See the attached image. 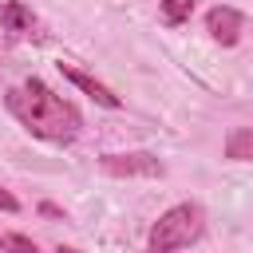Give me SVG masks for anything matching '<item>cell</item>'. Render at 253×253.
Wrapping results in <instances>:
<instances>
[{"label": "cell", "mask_w": 253, "mask_h": 253, "mask_svg": "<svg viewBox=\"0 0 253 253\" xmlns=\"http://www.w3.org/2000/svg\"><path fill=\"white\" fill-rule=\"evenodd\" d=\"M40 213H43V217H63V221H67V213H63L59 206H51V202H43V206H40Z\"/></svg>", "instance_id": "11"}, {"label": "cell", "mask_w": 253, "mask_h": 253, "mask_svg": "<svg viewBox=\"0 0 253 253\" xmlns=\"http://www.w3.org/2000/svg\"><path fill=\"white\" fill-rule=\"evenodd\" d=\"M202 233H206V210L198 202H178L150 225L146 253H182L194 241H202Z\"/></svg>", "instance_id": "2"}, {"label": "cell", "mask_w": 253, "mask_h": 253, "mask_svg": "<svg viewBox=\"0 0 253 253\" xmlns=\"http://www.w3.org/2000/svg\"><path fill=\"white\" fill-rule=\"evenodd\" d=\"M158 8H162V24H170V28H178L194 16V0H162Z\"/></svg>", "instance_id": "8"}, {"label": "cell", "mask_w": 253, "mask_h": 253, "mask_svg": "<svg viewBox=\"0 0 253 253\" xmlns=\"http://www.w3.org/2000/svg\"><path fill=\"white\" fill-rule=\"evenodd\" d=\"M4 241H8V253H40V249H36V241H32V237H24V233H8Z\"/></svg>", "instance_id": "9"}, {"label": "cell", "mask_w": 253, "mask_h": 253, "mask_svg": "<svg viewBox=\"0 0 253 253\" xmlns=\"http://www.w3.org/2000/svg\"><path fill=\"white\" fill-rule=\"evenodd\" d=\"M0 210H4V213H20V202H16L4 186H0Z\"/></svg>", "instance_id": "10"}, {"label": "cell", "mask_w": 253, "mask_h": 253, "mask_svg": "<svg viewBox=\"0 0 253 253\" xmlns=\"http://www.w3.org/2000/svg\"><path fill=\"white\" fill-rule=\"evenodd\" d=\"M0 253H8V241H4V237H0Z\"/></svg>", "instance_id": "12"}, {"label": "cell", "mask_w": 253, "mask_h": 253, "mask_svg": "<svg viewBox=\"0 0 253 253\" xmlns=\"http://www.w3.org/2000/svg\"><path fill=\"white\" fill-rule=\"evenodd\" d=\"M59 71H63V79H71V83H75V87H79L83 95H91V99H95L99 107H111V111H119V107H123V99H119V95H115L111 87H103V83H99L95 75L79 71L75 63H59Z\"/></svg>", "instance_id": "5"}, {"label": "cell", "mask_w": 253, "mask_h": 253, "mask_svg": "<svg viewBox=\"0 0 253 253\" xmlns=\"http://www.w3.org/2000/svg\"><path fill=\"white\" fill-rule=\"evenodd\" d=\"M0 28L16 40V36H32L36 32V12L24 0H4L0 4Z\"/></svg>", "instance_id": "6"}, {"label": "cell", "mask_w": 253, "mask_h": 253, "mask_svg": "<svg viewBox=\"0 0 253 253\" xmlns=\"http://www.w3.org/2000/svg\"><path fill=\"white\" fill-rule=\"evenodd\" d=\"M225 158L229 162H253V126H233L225 134Z\"/></svg>", "instance_id": "7"}, {"label": "cell", "mask_w": 253, "mask_h": 253, "mask_svg": "<svg viewBox=\"0 0 253 253\" xmlns=\"http://www.w3.org/2000/svg\"><path fill=\"white\" fill-rule=\"evenodd\" d=\"M99 166H103V174H111V178H162V174H166V166H162L154 154H146V150L103 154Z\"/></svg>", "instance_id": "3"}, {"label": "cell", "mask_w": 253, "mask_h": 253, "mask_svg": "<svg viewBox=\"0 0 253 253\" xmlns=\"http://www.w3.org/2000/svg\"><path fill=\"white\" fill-rule=\"evenodd\" d=\"M4 103L20 119V126L32 130L43 142H71L79 134V126H83L75 103H67L63 95H55L43 79H24V83L8 87Z\"/></svg>", "instance_id": "1"}, {"label": "cell", "mask_w": 253, "mask_h": 253, "mask_svg": "<svg viewBox=\"0 0 253 253\" xmlns=\"http://www.w3.org/2000/svg\"><path fill=\"white\" fill-rule=\"evenodd\" d=\"M241 12L237 8H229V4H217V8H210L206 12V28H210V36L221 43V47H233L237 40H241Z\"/></svg>", "instance_id": "4"}]
</instances>
